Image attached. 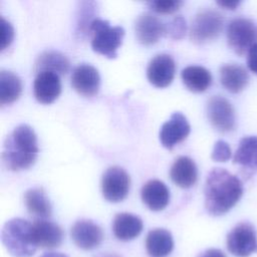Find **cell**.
Instances as JSON below:
<instances>
[{"label": "cell", "instance_id": "obj_1", "mask_svg": "<svg viewBox=\"0 0 257 257\" xmlns=\"http://www.w3.org/2000/svg\"><path fill=\"white\" fill-rule=\"evenodd\" d=\"M205 208L213 216L230 211L243 195V184L238 177L222 168L213 169L205 184Z\"/></svg>", "mask_w": 257, "mask_h": 257}, {"label": "cell", "instance_id": "obj_2", "mask_svg": "<svg viewBox=\"0 0 257 257\" xmlns=\"http://www.w3.org/2000/svg\"><path fill=\"white\" fill-rule=\"evenodd\" d=\"M37 138L33 128L27 124L16 126L6 138L2 160L10 171H21L31 167L38 155Z\"/></svg>", "mask_w": 257, "mask_h": 257}, {"label": "cell", "instance_id": "obj_3", "mask_svg": "<svg viewBox=\"0 0 257 257\" xmlns=\"http://www.w3.org/2000/svg\"><path fill=\"white\" fill-rule=\"evenodd\" d=\"M1 240L7 251L14 257H31L37 249L33 225L21 218L10 219L4 224Z\"/></svg>", "mask_w": 257, "mask_h": 257}, {"label": "cell", "instance_id": "obj_4", "mask_svg": "<svg viewBox=\"0 0 257 257\" xmlns=\"http://www.w3.org/2000/svg\"><path fill=\"white\" fill-rule=\"evenodd\" d=\"M89 32L92 33L91 48L93 51L110 59L117 56L116 51L121 45L124 36L122 27H111L108 21L95 17L89 25Z\"/></svg>", "mask_w": 257, "mask_h": 257}, {"label": "cell", "instance_id": "obj_5", "mask_svg": "<svg viewBox=\"0 0 257 257\" xmlns=\"http://www.w3.org/2000/svg\"><path fill=\"white\" fill-rule=\"evenodd\" d=\"M227 41L230 48L242 56L257 44V24L248 18H235L227 26Z\"/></svg>", "mask_w": 257, "mask_h": 257}, {"label": "cell", "instance_id": "obj_6", "mask_svg": "<svg viewBox=\"0 0 257 257\" xmlns=\"http://www.w3.org/2000/svg\"><path fill=\"white\" fill-rule=\"evenodd\" d=\"M224 17L221 13L212 9L200 11L192 21L190 39L195 44H204L216 39L222 32Z\"/></svg>", "mask_w": 257, "mask_h": 257}, {"label": "cell", "instance_id": "obj_7", "mask_svg": "<svg viewBox=\"0 0 257 257\" xmlns=\"http://www.w3.org/2000/svg\"><path fill=\"white\" fill-rule=\"evenodd\" d=\"M227 248L236 257H248L257 252V232L248 222L237 224L227 235Z\"/></svg>", "mask_w": 257, "mask_h": 257}, {"label": "cell", "instance_id": "obj_8", "mask_svg": "<svg viewBox=\"0 0 257 257\" xmlns=\"http://www.w3.org/2000/svg\"><path fill=\"white\" fill-rule=\"evenodd\" d=\"M130 176L119 167H110L102 175L101 192L105 200L111 203L122 201L130 190Z\"/></svg>", "mask_w": 257, "mask_h": 257}, {"label": "cell", "instance_id": "obj_9", "mask_svg": "<svg viewBox=\"0 0 257 257\" xmlns=\"http://www.w3.org/2000/svg\"><path fill=\"white\" fill-rule=\"evenodd\" d=\"M207 114L212 125L221 133H228L235 127V112L231 102L221 96H212L207 103Z\"/></svg>", "mask_w": 257, "mask_h": 257}, {"label": "cell", "instance_id": "obj_10", "mask_svg": "<svg viewBox=\"0 0 257 257\" xmlns=\"http://www.w3.org/2000/svg\"><path fill=\"white\" fill-rule=\"evenodd\" d=\"M191 126L186 116L179 111L174 112L161 126L159 134L160 142L166 149L172 150L189 136Z\"/></svg>", "mask_w": 257, "mask_h": 257}, {"label": "cell", "instance_id": "obj_11", "mask_svg": "<svg viewBox=\"0 0 257 257\" xmlns=\"http://www.w3.org/2000/svg\"><path fill=\"white\" fill-rule=\"evenodd\" d=\"M71 238L74 244L83 250H92L96 248L103 239L101 228L91 220H78L70 230Z\"/></svg>", "mask_w": 257, "mask_h": 257}, {"label": "cell", "instance_id": "obj_12", "mask_svg": "<svg viewBox=\"0 0 257 257\" xmlns=\"http://www.w3.org/2000/svg\"><path fill=\"white\" fill-rule=\"evenodd\" d=\"M176 64L174 59L168 54H158L149 63L147 77L156 87L169 86L175 76Z\"/></svg>", "mask_w": 257, "mask_h": 257}, {"label": "cell", "instance_id": "obj_13", "mask_svg": "<svg viewBox=\"0 0 257 257\" xmlns=\"http://www.w3.org/2000/svg\"><path fill=\"white\" fill-rule=\"evenodd\" d=\"M100 78L98 71L90 64L77 65L71 74V85L76 92L83 96H93L98 92Z\"/></svg>", "mask_w": 257, "mask_h": 257}, {"label": "cell", "instance_id": "obj_14", "mask_svg": "<svg viewBox=\"0 0 257 257\" xmlns=\"http://www.w3.org/2000/svg\"><path fill=\"white\" fill-rule=\"evenodd\" d=\"M61 92V83L58 74L42 71L36 74L33 82V93L37 101L43 104L53 102Z\"/></svg>", "mask_w": 257, "mask_h": 257}, {"label": "cell", "instance_id": "obj_15", "mask_svg": "<svg viewBox=\"0 0 257 257\" xmlns=\"http://www.w3.org/2000/svg\"><path fill=\"white\" fill-rule=\"evenodd\" d=\"M136 36L140 43L152 45L166 33V25L151 13L141 14L136 21Z\"/></svg>", "mask_w": 257, "mask_h": 257}, {"label": "cell", "instance_id": "obj_16", "mask_svg": "<svg viewBox=\"0 0 257 257\" xmlns=\"http://www.w3.org/2000/svg\"><path fill=\"white\" fill-rule=\"evenodd\" d=\"M33 233L37 247L53 249L62 243L63 231L55 223L48 220H35Z\"/></svg>", "mask_w": 257, "mask_h": 257}, {"label": "cell", "instance_id": "obj_17", "mask_svg": "<svg viewBox=\"0 0 257 257\" xmlns=\"http://www.w3.org/2000/svg\"><path fill=\"white\" fill-rule=\"evenodd\" d=\"M141 197L150 210L162 211L169 204L170 191L160 180H150L143 186Z\"/></svg>", "mask_w": 257, "mask_h": 257}, {"label": "cell", "instance_id": "obj_18", "mask_svg": "<svg viewBox=\"0 0 257 257\" xmlns=\"http://www.w3.org/2000/svg\"><path fill=\"white\" fill-rule=\"evenodd\" d=\"M143 228L142 219L131 213H118L112 222V232L121 241H130L137 238L142 233Z\"/></svg>", "mask_w": 257, "mask_h": 257}, {"label": "cell", "instance_id": "obj_19", "mask_svg": "<svg viewBox=\"0 0 257 257\" xmlns=\"http://www.w3.org/2000/svg\"><path fill=\"white\" fill-rule=\"evenodd\" d=\"M170 177L172 181L180 188H191L197 181V166L189 157H179L171 167Z\"/></svg>", "mask_w": 257, "mask_h": 257}, {"label": "cell", "instance_id": "obj_20", "mask_svg": "<svg viewBox=\"0 0 257 257\" xmlns=\"http://www.w3.org/2000/svg\"><path fill=\"white\" fill-rule=\"evenodd\" d=\"M174 248V239L170 231L163 228L151 230L146 238V249L151 257H167Z\"/></svg>", "mask_w": 257, "mask_h": 257}, {"label": "cell", "instance_id": "obj_21", "mask_svg": "<svg viewBox=\"0 0 257 257\" xmlns=\"http://www.w3.org/2000/svg\"><path fill=\"white\" fill-rule=\"evenodd\" d=\"M70 62L63 53L55 50H47L40 53L36 58L34 71L36 74L42 71H50L56 74H65L68 72Z\"/></svg>", "mask_w": 257, "mask_h": 257}, {"label": "cell", "instance_id": "obj_22", "mask_svg": "<svg viewBox=\"0 0 257 257\" xmlns=\"http://www.w3.org/2000/svg\"><path fill=\"white\" fill-rule=\"evenodd\" d=\"M220 81L228 91L238 93L247 86L249 74L241 65L225 64L220 69Z\"/></svg>", "mask_w": 257, "mask_h": 257}, {"label": "cell", "instance_id": "obj_23", "mask_svg": "<svg viewBox=\"0 0 257 257\" xmlns=\"http://www.w3.org/2000/svg\"><path fill=\"white\" fill-rule=\"evenodd\" d=\"M24 203L27 211L37 220H46L51 216V204L42 188L27 190L24 194Z\"/></svg>", "mask_w": 257, "mask_h": 257}, {"label": "cell", "instance_id": "obj_24", "mask_svg": "<svg viewBox=\"0 0 257 257\" xmlns=\"http://www.w3.org/2000/svg\"><path fill=\"white\" fill-rule=\"evenodd\" d=\"M233 163L250 171H257V137L248 136L240 140Z\"/></svg>", "mask_w": 257, "mask_h": 257}, {"label": "cell", "instance_id": "obj_25", "mask_svg": "<svg viewBox=\"0 0 257 257\" xmlns=\"http://www.w3.org/2000/svg\"><path fill=\"white\" fill-rule=\"evenodd\" d=\"M182 80L186 87L193 92H203L212 83L210 71L200 65L187 66L182 70Z\"/></svg>", "mask_w": 257, "mask_h": 257}, {"label": "cell", "instance_id": "obj_26", "mask_svg": "<svg viewBox=\"0 0 257 257\" xmlns=\"http://www.w3.org/2000/svg\"><path fill=\"white\" fill-rule=\"evenodd\" d=\"M22 91L21 79L8 70L0 71V103L9 104L18 99Z\"/></svg>", "mask_w": 257, "mask_h": 257}, {"label": "cell", "instance_id": "obj_27", "mask_svg": "<svg viewBox=\"0 0 257 257\" xmlns=\"http://www.w3.org/2000/svg\"><path fill=\"white\" fill-rule=\"evenodd\" d=\"M149 8L157 13L161 14H171L180 9L183 5L182 1L179 0H157V1H149L147 2Z\"/></svg>", "mask_w": 257, "mask_h": 257}, {"label": "cell", "instance_id": "obj_28", "mask_svg": "<svg viewBox=\"0 0 257 257\" xmlns=\"http://www.w3.org/2000/svg\"><path fill=\"white\" fill-rule=\"evenodd\" d=\"M187 32L186 20L182 16L175 17L170 23L166 25V34L172 39L179 40L182 39Z\"/></svg>", "mask_w": 257, "mask_h": 257}, {"label": "cell", "instance_id": "obj_29", "mask_svg": "<svg viewBox=\"0 0 257 257\" xmlns=\"http://www.w3.org/2000/svg\"><path fill=\"white\" fill-rule=\"evenodd\" d=\"M231 155H232V153H231V149H230L229 145L226 142L219 140L214 145L211 158L215 162L224 163V162H227L231 158Z\"/></svg>", "mask_w": 257, "mask_h": 257}, {"label": "cell", "instance_id": "obj_30", "mask_svg": "<svg viewBox=\"0 0 257 257\" xmlns=\"http://www.w3.org/2000/svg\"><path fill=\"white\" fill-rule=\"evenodd\" d=\"M0 24H1V34H2L0 48H1V50H4L13 41L14 29H13V26L7 20H5L3 17H1Z\"/></svg>", "mask_w": 257, "mask_h": 257}, {"label": "cell", "instance_id": "obj_31", "mask_svg": "<svg viewBox=\"0 0 257 257\" xmlns=\"http://www.w3.org/2000/svg\"><path fill=\"white\" fill-rule=\"evenodd\" d=\"M247 65L252 72L257 74V44H255L247 53Z\"/></svg>", "mask_w": 257, "mask_h": 257}, {"label": "cell", "instance_id": "obj_32", "mask_svg": "<svg viewBox=\"0 0 257 257\" xmlns=\"http://www.w3.org/2000/svg\"><path fill=\"white\" fill-rule=\"evenodd\" d=\"M197 257H226V255L220 249L210 248V249H207V250L203 251L202 253H200Z\"/></svg>", "mask_w": 257, "mask_h": 257}, {"label": "cell", "instance_id": "obj_33", "mask_svg": "<svg viewBox=\"0 0 257 257\" xmlns=\"http://www.w3.org/2000/svg\"><path fill=\"white\" fill-rule=\"evenodd\" d=\"M217 5L227 10H235L241 3V1H217Z\"/></svg>", "mask_w": 257, "mask_h": 257}, {"label": "cell", "instance_id": "obj_34", "mask_svg": "<svg viewBox=\"0 0 257 257\" xmlns=\"http://www.w3.org/2000/svg\"><path fill=\"white\" fill-rule=\"evenodd\" d=\"M39 257H68V256L66 254L60 253V252H46Z\"/></svg>", "mask_w": 257, "mask_h": 257}, {"label": "cell", "instance_id": "obj_35", "mask_svg": "<svg viewBox=\"0 0 257 257\" xmlns=\"http://www.w3.org/2000/svg\"><path fill=\"white\" fill-rule=\"evenodd\" d=\"M100 257H116V256H113V255H103V256H100Z\"/></svg>", "mask_w": 257, "mask_h": 257}]
</instances>
